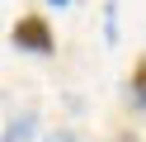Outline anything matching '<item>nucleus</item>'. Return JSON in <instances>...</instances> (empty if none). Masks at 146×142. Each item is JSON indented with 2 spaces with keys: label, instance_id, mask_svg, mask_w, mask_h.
I'll use <instances>...</instances> for the list:
<instances>
[{
  "label": "nucleus",
  "instance_id": "1",
  "mask_svg": "<svg viewBox=\"0 0 146 142\" xmlns=\"http://www.w3.org/2000/svg\"><path fill=\"white\" fill-rule=\"evenodd\" d=\"M10 43L19 47V52H33V57H52V52H57V33H52L47 14H38V9H29V14L14 19Z\"/></svg>",
  "mask_w": 146,
  "mask_h": 142
},
{
  "label": "nucleus",
  "instance_id": "2",
  "mask_svg": "<svg viewBox=\"0 0 146 142\" xmlns=\"http://www.w3.org/2000/svg\"><path fill=\"white\" fill-rule=\"evenodd\" d=\"M33 128H38V114H19V118H10V128H5L0 142H29Z\"/></svg>",
  "mask_w": 146,
  "mask_h": 142
},
{
  "label": "nucleus",
  "instance_id": "3",
  "mask_svg": "<svg viewBox=\"0 0 146 142\" xmlns=\"http://www.w3.org/2000/svg\"><path fill=\"white\" fill-rule=\"evenodd\" d=\"M127 85H132V95H137V100L146 95V57H137V66H132V81H127Z\"/></svg>",
  "mask_w": 146,
  "mask_h": 142
},
{
  "label": "nucleus",
  "instance_id": "4",
  "mask_svg": "<svg viewBox=\"0 0 146 142\" xmlns=\"http://www.w3.org/2000/svg\"><path fill=\"white\" fill-rule=\"evenodd\" d=\"M47 142H76V133H66V128H57V133H52Z\"/></svg>",
  "mask_w": 146,
  "mask_h": 142
},
{
  "label": "nucleus",
  "instance_id": "5",
  "mask_svg": "<svg viewBox=\"0 0 146 142\" xmlns=\"http://www.w3.org/2000/svg\"><path fill=\"white\" fill-rule=\"evenodd\" d=\"M47 5H52V9H61V5H71V0H47Z\"/></svg>",
  "mask_w": 146,
  "mask_h": 142
},
{
  "label": "nucleus",
  "instance_id": "6",
  "mask_svg": "<svg viewBox=\"0 0 146 142\" xmlns=\"http://www.w3.org/2000/svg\"><path fill=\"white\" fill-rule=\"evenodd\" d=\"M118 142H132V133H123V137H118Z\"/></svg>",
  "mask_w": 146,
  "mask_h": 142
},
{
  "label": "nucleus",
  "instance_id": "7",
  "mask_svg": "<svg viewBox=\"0 0 146 142\" xmlns=\"http://www.w3.org/2000/svg\"><path fill=\"white\" fill-rule=\"evenodd\" d=\"M137 104H141V109H146V95H141V100H137Z\"/></svg>",
  "mask_w": 146,
  "mask_h": 142
}]
</instances>
